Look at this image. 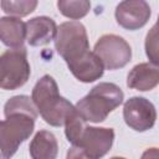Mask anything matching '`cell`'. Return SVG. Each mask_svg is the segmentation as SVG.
I'll return each mask as SVG.
<instances>
[{
	"mask_svg": "<svg viewBox=\"0 0 159 159\" xmlns=\"http://www.w3.org/2000/svg\"><path fill=\"white\" fill-rule=\"evenodd\" d=\"M66 159H92L81 147L72 145L66 154Z\"/></svg>",
	"mask_w": 159,
	"mask_h": 159,
	"instance_id": "ffe728a7",
	"label": "cell"
},
{
	"mask_svg": "<svg viewBox=\"0 0 159 159\" xmlns=\"http://www.w3.org/2000/svg\"><path fill=\"white\" fill-rule=\"evenodd\" d=\"M123 118L130 129L147 132L155 124L157 111L149 99L144 97H130L123 106Z\"/></svg>",
	"mask_w": 159,
	"mask_h": 159,
	"instance_id": "52a82bcc",
	"label": "cell"
},
{
	"mask_svg": "<svg viewBox=\"0 0 159 159\" xmlns=\"http://www.w3.org/2000/svg\"><path fill=\"white\" fill-rule=\"evenodd\" d=\"M31 159H56L58 154V143L53 133L39 130L29 145Z\"/></svg>",
	"mask_w": 159,
	"mask_h": 159,
	"instance_id": "5bb4252c",
	"label": "cell"
},
{
	"mask_svg": "<svg viewBox=\"0 0 159 159\" xmlns=\"http://www.w3.org/2000/svg\"><path fill=\"white\" fill-rule=\"evenodd\" d=\"M32 102L42 119L52 127L65 125L67 118L76 112L70 101L60 96L58 86L50 75L42 76L32 88Z\"/></svg>",
	"mask_w": 159,
	"mask_h": 159,
	"instance_id": "6da1fadb",
	"label": "cell"
},
{
	"mask_svg": "<svg viewBox=\"0 0 159 159\" xmlns=\"http://www.w3.org/2000/svg\"><path fill=\"white\" fill-rule=\"evenodd\" d=\"M152 15L150 6L144 0L120 1L114 11L117 24L129 31H135L147 25Z\"/></svg>",
	"mask_w": 159,
	"mask_h": 159,
	"instance_id": "ba28073f",
	"label": "cell"
},
{
	"mask_svg": "<svg viewBox=\"0 0 159 159\" xmlns=\"http://www.w3.org/2000/svg\"><path fill=\"white\" fill-rule=\"evenodd\" d=\"M114 130L104 127H86L77 147H81L92 159L103 158L112 148Z\"/></svg>",
	"mask_w": 159,
	"mask_h": 159,
	"instance_id": "9c48e42d",
	"label": "cell"
},
{
	"mask_svg": "<svg viewBox=\"0 0 159 159\" xmlns=\"http://www.w3.org/2000/svg\"><path fill=\"white\" fill-rule=\"evenodd\" d=\"M144 48L150 63L159 67V16L157 22L152 26V29L148 31L145 36Z\"/></svg>",
	"mask_w": 159,
	"mask_h": 159,
	"instance_id": "ac0fdd59",
	"label": "cell"
},
{
	"mask_svg": "<svg viewBox=\"0 0 159 159\" xmlns=\"http://www.w3.org/2000/svg\"><path fill=\"white\" fill-rule=\"evenodd\" d=\"M159 84V67L150 62L135 65L127 76V86L140 92L152 91Z\"/></svg>",
	"mask_w": 159,
	"mask_h": 159,
	"instance_id": "7c38bea8",
	"label": "cell"
},
{
	"mask_svg": "<svg viewBox=\"0 0 159 159\" xmlns=\"http://www.w3.org/2000/svg\"><path fill=\"white\" fill-rule=\"evenodd\" d=\"M37 116L16 112L5 117L0 124V149L1 155L11 158L19 147L30 138L35 129V120Z\"/></svg>",
	"mask_w": 159,
	"mask_h": 159,
	"instance_id": "3957f363",
	"label": "cell"
},
{
	"mask_svg": "<svg viewBox=\"0 0 159 159\" xmlns=\"http://www.w3.org/2000/svg\"><path fill=\"white\" fill-rule=\"evenodd\" d=\"M37 6L36 0H20V1H1V9L5 14L14 17H22L35 11Z\"/></svg>",
	"mask_w": 159,
	"mask_h": 159,
	"instance_id": "d6986e66",
	"label": "cell"
},
{
	"mask_svg": "<svg viewBox=\"0 0 159 159\" xmlns=\"http://www.w3.org/2000/svg\"><path fill=\"white\" fill-rule=\"evenodd\" d=\"M57 25L48 16H36L26 22V41L30 46H45L56 39Z\"/></svg>",
	"mask_w": 159,
	"mask_h": 159,
	"instance_id": "8fae6325",
	"label": "cell"
},
{
	"mask_svg": "<svg viewBox=\"0 0 159 159\" xmlns=\"http://www.w3.org/2000/svg\"><path fill=\"white\" fill-rule=\"evenodd\" d=\"M57 7L63 16L77 21L89 12L91 2L87 0H60L57 1Z\"/></svg>",
	"mask_w": 159,
	"mask_h": 159,
	"instance_id": "9a60e30c",
	"label": "cell"
},
{
	"mask_svg": "<svg viewBox=\"0 0 159 159\" xmlns=\"http://www.w3.org/2000/svg\"><path fill=\"white\" fill-rule=\"evenodd\" d=\"M111 159H125V158H123V157H113Z\"/></svg>",
	"mask_w": 159,
	"mask_h": 159,
	"instance_id": "7402d4cb",
	"label": "cell"
},
{
	"mask_svg": "<svg viewBox=\"0 0 159 159\" xmlns=\"http://www.w3.org/2000/svg\"><path fill=\"white\" fill-rule=\"evenodd\" d=\"M140 159H159V148H148L143 152Z\"/></svg>",
	"mask_w": 159,
	"mask_h": 159,
	"instance_id": "44dd1931",
	"label": "cell"
},
{
	"mask_svg": "<svg viewBox=\"0 0 159 159\" xmlns=\"http://www.w3.org/2000/svg\"><path fill=\"white\" fill-rule=\"evenodd\" d=\"M26 22L14 16H2L0 19L1 42L10 48L24 47L26 40Z\"/></svg>",
	"mask_w": 159,
	"mask_h": 159,
	"instance_id": "4fadbf2b",
	"label": "cell"
},
{
	"mask_svg": "<svg viewBox=\"0 0 159 159\" xmlns=\"http://www.w3.org/2000/svg\"><path fill=\"white\" fill-rule=\"evenodd\" d=\"M123 99L124 93L119 86L112 82H101L80 99L75 107L86 122L101 123L123 103Z\"/></svg>",
	"mask_w": 159,
	"mask_h": 159,
	"instance_id": "7a4b0ae2",
	"label": "cell"
},
{
	"mask_svg": "<svg viewBox=\"0 0 159 159\" xmlns=\"http://www.w3.org/2000/svg\"><path fill=\"white\" fill-rule=\"evenodd\" d=\"M16 112H25V113H30L34 116L39 114V112L32 102V98H30L29 96H25V94L14 96L5 103V106H4V116L5 117L11 113H16Z\"/></svg>",
	"mask_w": 159,
	"mask_h": 159,
	"instance_id": "2e32d148",
	"label": "cell"
},
{
	"mask_svg": "<svg viewBox=\"0 0 159 159\" xmlns=\"http://www.w3.org/2000/svg\"><path fill=\"white\" fill-rule=\"evenodd\" d=\"M31 68L25 47L6 50L0 57V87L14 91L22 87L30 78Z\"/></svg>",
	"mask_w": 159,
	"mask_h": 159,
	"instance_id": "5b68a950",
	"label": "cell"
},
{
	"mask_svg": "<svg viewBox=\"0 0 159 159\" xmlns=\"http://www.w3.org/2000/svg\"><path fill=\"white\" fill-rule=\"evenodd\" d=\"M93 52L102 61L104 70L109 71L123 68L132 58L129 43L123 37L114 34L101 36L94 45Z\"/></svg>",
	"mask_w": 159,
	"mask_h": 159,
	"instance_id": "8992f818",
	"label": "cell"
},
{
	"mask_svg": "<svg viewBox=\"0 0 159 159\" xmlns=\"http://www.w3.org/2000/svg\"><path fill=\"white\" fill-rule=\"evenodd\" d=\"M55 48L66 63L77 60L89 51L86 27L80 21L62 22L57 29Z\"/></svg>",
	"mask_w": 159,
	"mask_h": 159,
	"instance_id": "277c9868",
	"label": "cell"
},
{
	"mask_svg": "<svg viewBox=\"0 0 159 159\" xmlns=\"http://www.w3.org/2000/svg\"><path fill=\"white\" fill-rule=\"evenodd\" d=\"M86 127H87L86 120L78 114V112L76 109V112L72 113L65 123V134H66L67 140L72 145H77Z\"/></svg>",
	"mask_w": 159,
	"mask_h": 159,
	"instance_id": "e0dca14e",
	"label": "cell"
},
{
	"mask_svg": "<svg viewBox=\"0 0 159 159\" xmlns=\"http://www.w3.org/2000/svg\"><path fill=\"white\" fill-rule=\"evenodd\" d=\"M2 159H7V158H5V157H2Z\"/></svg>",
	"mask_w": 159,
	"mask_h": 159,
	"instance_id": "603a6c76",
	"label": "cell"
},
{
	"mask_svg": "<svg viewBox=\"0 0 159 159\" xmlns=\"http://www.w3.org/2000/svg\"><path fill=\"white\" fill-rule=\"evenodd\" d=\"M67 67L71 73L83 83L94 82L99 80L104 73V66L102 61L92 51H88L77 60L68 62Z\"/></svg>",
	"mask_w": 159,
	"mask_h": 159,
	"instance_id": "30bf717a",
	"label": "cell"
}]
</instances>
